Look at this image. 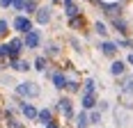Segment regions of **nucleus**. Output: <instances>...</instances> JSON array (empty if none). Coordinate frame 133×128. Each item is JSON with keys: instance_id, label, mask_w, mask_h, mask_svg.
<instances>
[{"instance_id": "obj_2", "label": "nucleus", "mask_w": 133, "mask_h": 128, "mask_svg": "<svg viewBox=\"0 0 133 128\" xmlns=\"http://www.w3.org/2000/svg\"><path fill=\"white\" fill-rule=\"evenodd\" d=\"M16 94L25 96V98H35V96H39V87H37V82H18Z\"/></svg>"}, {"instance_id": "obj_9", "label": "nucleus", "mask_w": 133, "mask_h": 128, "mask_svg": "<svg viewBox=\"0 0 133 128\" xmlns=\"http://www.w3.org/2000/svg\"><path fill=\"white\" fill-rule=\"evenodd\" d=\"M53 87L55 89H66V87H69V80H66V76L64 73H53Z\"/></svg>"}, {"instance_id": "obj_1", "label": "nucleus", "mask_w": 133, "mask_h": 128, "mask_svg": "<svg viewBox=\"0 0 133 128\" xmlns=\"http://www.w3.org/2000/svg\"><path fill=\"white\" fill-rule=\"evenodd\" d=\"M12 27L18 32V34H23V37H25L28 32H32V30H35V25H32V18H30V16H23V14H18V16L12 21Z\"/></svg>"}, {"instance_id": "obj_21", "label": "nucleus", "mask_w": 133, "mask_h": 128, "mask_svg": "<svg viewBox=\"0 0 133 128\" xmlns=\"http://www.w3.org/2000/svg\"><path fill=\"white\" fill-rule=\"evenodd\" d=\"M94 89H96L94 78H87V80H85V94H94Z\"/></svg>"}, {"instance_id": "obj_8", "label": "nucleus", "mask_w": 133, "mask_h": 128, "mask_svg": "<svg viewBox=\"0 0 133 128\" xmlns=\"http://www.w3.org/2000/svg\"><path fill=\"white\" fill-rule=\"evenodd\" d=\"M21 112H23L28 119H32V121L39 119V110H37L35 105H30V103H21Z\"/></svg>"}, {"instance_id": "obj_7", "label": "nucleus", "mask_w": 133, "mask_h": 128, "mask_svg": "<svg viewBox=\"0 0 133 128\" xmlns=\"http://www.w3.org/2000/svg\"><path fill=\"white\" fill-rule=\"evenodd\" d=\"M99 48H101V53H103L106 57H115V53H117V44L106 39V41H101V46H99Z\"/></svg>"}, {"instance_id": "obj_34", "label": "nucleus", "mask_w": 133, "mask_h": 128, "mask_svg": "<svg viewBox=\"0 0 133 128\" xmlns=\"http://www.w3.org/2000/svg\"><path fill=\"white\" fill-rule=\"evenodd\" d=\"M46 128H60V126H57L55 121H51V124H48V126H46Z\"/></svg>"}, {"instance_id": "obj_18", "label": "nucleus", "mask_w": 133, "mask_h": 128, "mask_svg": "<svg viewBox=\"0 0 133 128\" xmlns=\"http://www.w3.org/2000/svg\"><path fill=\"white\" fill-rule=\"evenodd\" d=\"M32 69H35V71H39V73H44V71H46V57H37L35 64H32Z\"/></svg>"}, {"instance_id": "obj_25", "label": "nucleus", "mask_w": 133, "mask_h": 128, "mask_svg": "<svg viewBox=\"0 0 133 128\" xmlns=\"http://www.w3.org/2000/svg\"><path fill=\"white\" fill-rule=\"evenodd\" d=\"M25 2H28V0H14V9H16V12L25 9Z\"/></svg>"}, {"instance_id": "obj_32", "label": "nucleus", "mask_w": 133, "mask_h": 128, "mask_svg": "<svg viewBox=\"0 0 133 128\" xmlns=\"http://www.w3.org/2000/svg\"><path fill=\"white\" fill-rule=\"evenodd\" d=\"M62 5H64V7H69V5H76V2H74V0H62Z\"/></svg>"}, {"instance_id": "obj_14", "label": "nucleus", "mask_w": 133, "mask_h": 128, "mask_svg": "<svg viewBox=\"0 0 133 128\" xmlns=\"http://www.w3.org/2000/svg\"><path fill=\"white\" fill-rule=\"evenodd\" d=\"M119 91H122V94H129V96H133V78H131V76H126V78L119 82Z\"/></svg>"}, {"instance_id": "obj_13", "label": "nucleus", "mask_w": 133, "mask_h": 128, "mask_svg": "<svg viewBox=\"0 0 133 128\" xmlns=\"http://www.w3.org/2000/svg\"><path fill=\"white\" fill-rule=\"evenodd\" d=\"M7 66H9L12 71H30V69H32V66H30L28 62H23V60H9Z\"/></svg>"}, {"instance_id": "obj_16", "label": "nucleus", "mask_w": 133, "mask_h": 128, "mask_svg": "<svg viewBox=\"0 0 133 128\" xmlns=\"http://www.w3.org/2000/svg\"><path fill=\"white\" fill-rule=\"evenodd\" d=\"M64 9H66V18H69V21H76V18H78V16H80V7H78V5H69V7H64Z\"/></svg>"}, {"instance_id": "obj_27", "label": "nucleus", "mask_w": 133, "mask_h": 128, "mask_svg": "<svg viewBox=\"0 0 133 128\" xmlns=\"http://www.w3.org/2000/svg\"><path fill=\"white\" fill-rule=\"evenodd\" d=\"M112 25L117 27L119 32H126V25H124V21H117V18H115V21H112Z\"/></svg>"}, {"instance_id": "obj_20", "label": "nucleus", "mask_w": 133, "mask_h": 128, "mask_svg": "<svg viewBox=\"0 0 133 128\" xmlns=\"http://www.w3.org/2000/svg\"><path fill=\"white\" fill-rule=\"evenodd\" d=\"M94 30H96V34H99V37H106V34H108L106 23H101V21H96V23H94Z\"/></svg>"}, {"instance_id": "obj_22", "label": "nucleus", "mask_w": 133, "mask_h": 128, "mask_svg": "<svg viewBox=\"0 0 133 128\" xmlns=\"http://www.w3.org/2000/svg\"><path fill=\"white\" fill-rule=\"evenodd\" d=\"M66 91H71V94H80V82H76V80H69V87H66Z\"/></svg>"}, {"instance_id": "obj_30", "label": "nucleus", "mask_w": 133, "mask_h": 128, "mask_svg": "<svg viewBox=\"0 0 133 128\" xmlns=\"http://www.w3.org/2000/svg\"><path fill=\"white\" fill-rule=\"evenodd\" d=\"M57 51H60L57 46H48V51H46V53H48V55H57Z\"/></svg>"}, {"instance_id": "obj_12", "label": "nucleus", "mask_w": 133, "mask_h": 128, "mask_svg": "<svg viewBox=\"0 0 133 128\" xmlns=\"http://www.w3.org/2000/svg\"><path fill=\"white\" fill-rule=\"evenodd\" d=\"M80 105H83V110H92L94 105H99V103L94 98V94H83L80 96Z\"/></svg>"}, {"instance_id": "obj_29", "label": "nucleus", "mask_w": 133, "mask_h": 128, "mask_svg": "<svg viewBox=\"0 0 133 128\" xmlns=\"http://www.w3.org/2000/svg\"><path fill=\"white\" fill-rule=\"evenodd\" d=\"M0 7L7 9V7H14V0H0Z\"/></svg>"}, {"instance_id": "obj_10", "label": "nucleus", "mask_w": 133, "mask_h": 128, "mask_svg": "<svg viewBox=\"0 0 133 128\" xmlns=\"http://www.w3.org/2000/svg\"><path fill=\"white\" fill-rule=\"evenodd\" d=\"M90 115L85 112V110H80L78 115H76V128H90Z\"/></svg>"}, {"instance_id": "obj_31", "label": "nucleus", "mask_w": 133, "mask_h": 128, "mask_svg": "<svg viewBox=\"0 0 133 128\" xmlns=\"http://www.w3.org/2000/svg\"><path fill=\"white\" fill-rule=\"evenodd\" d=\"M71 46H74L76 51H80V44H78V39H71Z\"/></svg>"}, {"instance_id": "obj_23", "label": "nucleus", "mask_w": 133, "mask_h": 128, "mask_svg": "<svg viewBox=\"0 0 133 128\" xmlns=\"http://www.w3.org/2000/svg\"><path fill=\"white\" fill-rule=\"evenodd\" d=\"M9 57V44H0V60Z\"/></svg>"}, {"instance_id": "obj_19", "label": "nucleus", "mask_w": 133, "mask_h": 128, "mask_svg": "<svg viewBox=\"0 0 133 128\" xmlns=\"http://www.w3.org/2000/svg\"><path fill=\"white\" fill-rule=\"evenodd\" d=\"M37 9H39V7H37V2H35V0H28L23 12H25V16H30V14H37Z\"/></svg>"}, {"instance_id": "obj_3", "label": "nucleus", "mask_w": 133, "mask_h": 128, "mask_svg": "<svg viewBox=\"0 0 133 128\" xmlns=\"http://www.w3.org/2000/svg\"><path fill=\"white\" fill-rule=\"evenodd\" d=\"M7 44H9V60H18V53L25 48L23 39H21V37H14V39H9Z\"/></svg>"}, {"instance_id": "obj_4", "label": "nucleus", "mask_w": 133, "mask_h": 128, "mask_svg": "<svg viewBox=\"0 0 133 128\" xmlns=\"http://www.w3.org/2000/svg\"><path fill=\"white\" fill-rule=\"evenodd\" d=\"M23 44H25V48H30V51H32V48H37V46L41 44V32H39V30L28 32L25 37H23Z\"/></svg>"}, {"instance_id": "obj_35", "label": "nucleus", "mask_w": 133, "mask_h": 128, "mask_svg": "<svg viewBox=\"0 0 133 128\" xmlns=\"http://www.w3.org/2000/svg\"><path fill=\"white\" fill-rule=\"evenodd\" d=\"M51 2H62V0H51Z\"/></svg>"}, {"instance_id": "obj_11", "label": "nucleus", "mask_w": 133, "mask_h": 128, "mask_svg": "<svg viewBox=\"0 0 133 128\" xmlns=\"http://www.w3.org/2000/svg\"><path fill=\"white\" fill-rule=\"evenodd\" d=\"M124 71H126V62L112 60V64H110V73H112V76H124Z\"/></svg>"}, {"instance_id": "obj_17", "label": "nucleus", "mask_w": 133, "mask_h": 128, "mask_svg": "<svg viewBox=\"0 0 133 128\" xmlns=\"http://www.w3.org/2000/svg\"><path fill=\"white\" fill-rule=\"evenodd\" d=\"M99 7H101V9H106V14H110V16L119 14V5H117V2H110V5H108V2H101Z\"/></svg>"}, {"instance_id": "obj_5", "label": "nucleus", "mask_w": 133, "mask_h": 128, "mask_svg": "<svg viewBox=\"0 0 133 128\" xmlns=\"http://www.w3.org/2000/svg\"><path fill=\"white\" fill-rule=\"evenodd\" d=\"M57 108L64 112L66 119H76V115H74V108H71V98H69V96H62V98L57 101Z\"/></svg>"}, {"instance_id": "obj_28", "label": "nucleus", "mask_w": 133, "mask_h": 128, "mask_svg": "<svg viewBox=\"0 0 133 128\" xmlns=\"http://www.w3.org/2000/svg\"><path fill=\"white\" fill-rule=\"evenodd\" d=\"M7 30H9V23H7V21H2V18H0V37H2V34H5V32H7Z\"/></svg>"}, {"instance_id": "obj_33", "label": "nucleus", "mask_w": 133, "mask_h": 128, "mask_svg": "<svg viewBox=\"0 0 133 128\" xmlns=\"http://www.w3.org/2000/svg\"><path fill=\"white\" fill-rule=\"evenodd\" d=\"M126 64H133V53H129V57H126Z\"/></svg>"}, {"instance_id": "obj_24", "label": "nucleus", "mask_w": 133, "mask_h": 128, "mask_svg": "<svg viewBox=\"0 0 133 128\" xmlns=\"http://www.w3.org/2000/svg\"><path fill=\"white\" fill-rule=\"evenodd\" d=\"M99 121H101V112L99 110H92L90 112V124H99Z\"/></svg>"}, {"instance_id": "obj_15", "label": "nucleus", "mask_w": 133, "mask_h": 128, "mask_svg": "<svg viewBox=\"0 0 133 128\" xmlns=\"http://www.w3.org/2000/svg\"><path fill=\"white\" fill-rule=\"evenodd\" d=\"M53 121V112L48 110V108H44V110H39V124H44V126H48Z\"/></svg>"}, {"instance_id": "obj_26", "label": "nucleus", "mask_w": 133, "mask_h": 128, "mask_svg": "<svg viewBox=\"0 0 133 128\" xmlns=\"http://www.w3.org/2000/svg\"><path fill=\"white\" fill-rule=\"evenodd\" d=\"M110 110V103L108 101H99V112H108Z\"/></svg>"}, {"instance_id": "obj_6", "label": "nucleus", "mask_w": 133, "mask_h": 128, "mask_svg": "<svg viewBox=\"0 0 133 128\" xmlns=\"http://www.w3.org/2000/svg\"><path fill=\"white\" fill-rule=\"evenodd\" d=\"M51 12H53L51 7H39V9H37V14H35V18H37V23H39V25H46V23L51 21V16H53Z\"/></svg>"}]
</instances>
